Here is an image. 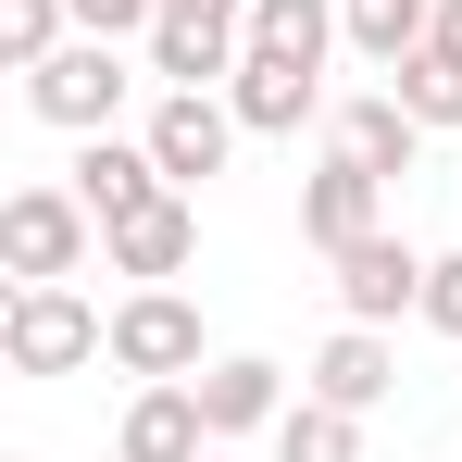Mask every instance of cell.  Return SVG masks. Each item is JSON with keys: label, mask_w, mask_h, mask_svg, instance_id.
<instances>
[{"label": "cell", "mask_w": 462, "mask_h": 462, "mask_svg": "<svg viewBox=\"0 0 462 462\" xmlns=\"http://www.w3.org/2000/svg\"><path fill=\"white\" fill-rule=\"evenodd\" d=\"M0 363H13V375H76V363H113V312L88 300L76 275H63V288H13V300H0Z\"/></svg>", "instance_id": "obj_1"}, {"label": "cell", "mask_w": 462, "mask_h": 462, "mask_svg": "<svg viewBox=\"0 0 462 462\" xmlns=\"http://www.w3.org/2000/svg\"><path fill=\"white\" fill-rule=\"evenodd\" d=\"M125 100H138V63H125V38H88V25L51 51V63H38V76H25V113H38V125H63V138H100Z\"/></svg>", "instance_id": "obj_2"}, {"label": "cell", "mask_w": 462, "mask_h": 462, "mask_svg": "<svg viewBox=\"0 0 462 462\" xmlns=\"http://www.w3.org/2000/svg\"><path fill=\"white\" fill-rule=\"evenodd\" d=\"M88 250H100V213H88L76 188H13V200H0L13 288H63V275H88Z\"/></svg>", "instance_id": "obj_3"}, {"label": "cell", "mask_w": 462, "mask_h": 462, "mask_svg": "<svg viewBox=\"0 0 462 462\" xmlns=\"http://www.w3.org/2000/svg\"><path fill=\"white\" fill-rule=\"evenodd\" d=\"M213 350H200V300L188 288H125L113 300V375H138V387H175V375H200Z\"/></svg>", "instance_id": "obj_4"}, {"label": "cell", "mask_w": 462, "mask_h": 462, "mask_svg": "<svg viewBox=\"0 0 462 462\" xmlns=\"http://www.w3.org/2000/svg\"><path fill=\"white\" fill-rule=\"evenodd\" d=\"M138 138H151V162L175 175V188H200V175H226V162H237V138H250V125H237L226 88H162Z\"/></svg>", "instance_id": "obj_5"}, {"label": "cell", "mask_w": 462, "mask_h": 462, "mask_svg": "<svg viewBox=\"0 0 462 462\" xmlns=\"http://www.w3.org/2000/svg\"><path fill=\"white\" fill-rule=\"evenodd\" d=\"M188 387H200V412H213V450L275 438V425H288V363H263V350H213Z\"/></svg>", "instance_id": "obj_6"}, {"label": "cell", "mask_w": 462, "mask_h": 462, "mask_svg": "<svg viewBox=\"0 0 462 462\" xmlns=\"http://www.w3.org/2000/svg\"><path fill=\"white\" fill-rule=\"evenodd\" d=\"M337 312H350V325H400V312H425V250H412L400 226L350 237V250H337Z\"/></svg>", "instance_id": "obj_7"}, {"label": "cell", "mask_w": 462, "mask_h": 462, "mask_svg": "<svg viewBox=\"0 0 462 462\" xmlns=\"http://www.w3.org/2000/svg\"><path fill=\"white\" fill-rule=\"evenodd\" d=\"M375 226H387V175H375L363 151H337V138H325V162H312V188H300V237L337 263L350 237H375Z\"/></svg>", "instance_id": "obj_8"}, {"label": "cell", "mask_w": 462, "mask_h": 462, "mask_svg": "<svg viewBox=\"0 0 462 462\" xmlns=\"http://www.w3.org/2000/svg\"><path fill=\"white\" fill-rule=\"evenodd\" d=\"M100 263H113V275H138V288H175V275L200 263V200H188V188H162L151 213L100 226Z\"/></svg>", "instance_id": "obj_9"}, {"label": "cell", "mask_w": 462, "mask_h": 462, "mask_svg": "<svg viewBox=\"0 0 462 462\" xmlns=\"http://www.w3.org/2000/svg\"><path fill=\"white\" fill-rule=\"evenodd\" d=\"M63 188H76L100 226H125V213H151L175 175L151 162V138H113V125H100V138H76V175H63Z\"/></svg>", "instance_id": "obj_10"}, {"label": "cell", "mask_w": 462, "mask_h": 462, "mask_svg": "<svg viewBox=\"0 0 462 462\" xmlns=\"http://www.w3.org/2000/svg\"><path fill=\"white\" fill-rule=\"evenodd\" d=\"M226 100H237V125H250V138H300L312 113H325V76H312V63H288V51H237Z\"/></svg>", "instance_id": "obj_11"}, {"label": "cell", "mask_w": 462, "mask_h": 462, "mask_svg": "<svg viewBox=\"0 0 462 462\" xmlns=\"http://www.w3.org/2000/svg\"><path fill=\"white\" fill-rule=\"evenodd\" d=\"M113 462H213V412H200V387H138L125 400V425H113Z\"/></svg>", "instance_id": "obj_12"}, {"label": "cell", "mask_w": 462, "mask_h": 462, "mask_svg": "<svg viewBox=\"0 0 462 462\" xmlns=\"http://www.w3.org/2000/svg\"><path fill=\"white\" fill-rule=\"evenodd\" d=\"M138 51H151L162 88H226L237 51H250V25H226V13H175V0H162V25L138 38Z\"/></svg>", "instance_id": "obj_13"}, {"label": "cell", "mask_w": 462, "mask_h": 462, "mask_svg": "<svg viewBox=\"0 0 462 462\" xmlns=\"http://www.w3.org/2000/svg\"><path fill=\"white\" fill-rule=\"evenodd\" d=\"M312 400H337V412H375L387 387H400V350H387V325H337L325 350H312Z\"/></svg>", "instance_id": "obj_14"}, {"label": "cell", "mask_w": 462, "mask_h": 462, "mask_svg": "<svg viewBox=\"0 0 462 462\" xmlns=\"http://www.w3.org/2000/svg\"><path fill=\"white\" fill-rule=\"evenodd\" d=\"M325 138H337V151H363L375 175H412V162H425V125H412V113H400L387 88H363V100H337V113H325Z\"/></svg>", "instance_id": "obj_15"}, {"label": "cell", "mask_w": 462, "mask_h": 462, "mask_svg": "<svg viewBox=\"0 0 462 462\" xmlns=\"http://www.w3.org/2000/svg\"><path fill=\"white\" fill-rule=\"evenodd\" d=\"M350 25H337V0H250V51H288L325 76V51H337Z\"/></svg>", "instance_id": "obj_16"}, {"label": "cell", "mask_w": 462, "mask_h": 462, "mask_svg": "<svg viewBox=\"0 0 462 462\" xmlns=\"http://www.w3.org/2000/svg\"><path fill=\"white\" fill-rule=\"evenodd\" d=\"M337 25H350V51L387 76L400 51H425V38H438V0H337Z\"/></svg>", "instance_id": "obj_17"}, {"label": "cell", "mask_w": 462, "mask_h": 462, "mask_svg": "<svg viewBox=\"0 0 462 462\" xmlns=\"http://www.w3.org/2000/svg\"><path fill=\"white\" fill-rule=\"evenodd\" d=\"M387 100H400L425 138H450V125H462V63H450V51H400V63H387Z\"/></svg>", "instance_id": "obj_18"}, {"label": "cell", "mask_w": 462, "mask_h": 462, "mask_svg": "<svg viewBox=\"0 0 462 462\" xmlns=\"http://www.w3.org/2000/svg\"><path fill=\"white\" fill-rule=\"evenodd\" d=\"M275 462H363V412H337V400H288V425H275Z\"/></svg>", "instance_id": "obj_19"}, {"label": "cell", "mask_w": 462, "mask_h": 462, "mask_svg": "<svg viewBox=\"0 0 462 462\" xmlns=\"http://www.w3.org/2000/svg\"><path fill=\"white\" fill-rule=\"evenodd\" d=\"M63 38H76V0H0V63L13 76H38Z\"/></svg>", "instance_id": "obj_20"}, {"label": "cell", "mask_w": 462, "mask_h": 462, "mask_svg": "<svg viewBox=\"0 0 462 462\" xmlns=\"http://www.w3.org/2000/svg\"><path fill=\"white\" fill-rule=\"evenodd\" d=\"M76 25H88V38H151L162 0H76Z\"/></svg>", "instance_id": "obj_21"}, {"label": "cell", "mask_w": 462, "mask_h": 462, "mask_svg": "<svg viewBox=\"0 0 462 462\" xmlns=\"http://www.w3.org/2000/svg\"><path fill=\"white\" fill-rule=\"evenodd\" d=\"M425 325H438V337H462V250H438V263H425Z\"/></svg>", "instance_id": "obj_22"}, {"label": "cell", "mask_w": 462, "mask_h": 462, "mask_svg": "<svg viewBox=\"0 0 462 462\" xmlns=\"http://www.w3.org/2000/svg\"><path fill=\"white\" fill-rule=\"evenodd\" d=\"M425 51H450V63H462V0H438V38H425Z\"/></svg>", "instance_id": "obj_23"}, {"label": "cell", "mask_w": 462, "mask_h": 462, "mask_svg": "<svg viewBox=\"0 0 462 462\" xmlns=\"http://www.w3.org/2000/svg\"><path fill=\"white\" fill-rule=\"evenodd\" d=\"M175 13H226V25H250V0H175Z\"/></svg>", "instance_id": "obj_24"}, {"label": "cell", "mask_w": 462, "mask_h": 462, "mask_svg": "<svg viewBox=\"0 0 462 462\" xmlns=\"http://www.w3.org/2000/svg\"><path fill=\"white\" fill-rule=\"evenodd\" d=\"M213 462H226V450H213Z\"/></svg>", "instance_id": "obj_25"}]
</instances>
